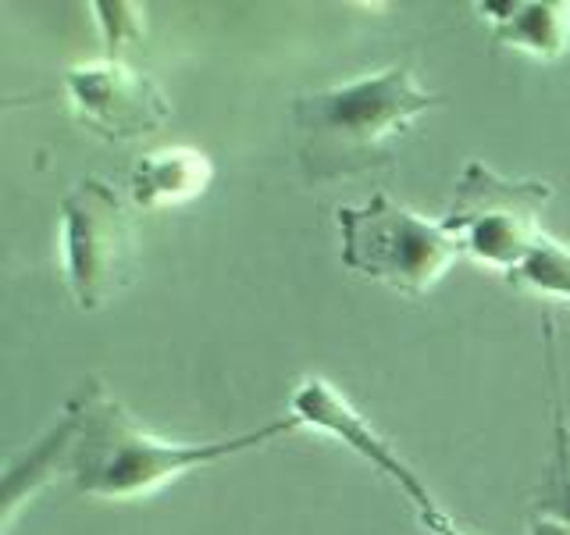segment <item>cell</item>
I'll use <instances>...</instances> for the list:
<instances>
[{
	"mask_svg": "<svg viewBox=\"0 0 570 535\" xmlns=\"http://www.w3.org/2000/svg\"><path fill=\"white\" fill-rule=\"evenodd\" d=\"M507 282L513 290H524V293L570 300V246L552 240L546 232L539 246H534L513 272H507Z\"/></svg>",
	"mask_w": 570,
	"mask_h": 535,
	"instance_id": "obj_12",
	"label": "cell"
},
{
	"mask_svg": "<svg viewBox=\"0 0 570 535\" xmlns=\"http://www.w3.org/2000/svg\"><path fill=\"white\" fill-rule=\"evenodd\" d=\"M492 26V43L560 61L570 50V0H485L474 4Z\"/></svg>",
	"mask_w": 570,
	"mask_h": 535,
	"instance_id": "obj_8",
	"label": "cell"
},
{
	"mask_svg": "<svg viewBox=\"0 0 570 535\" xmlns=\"http://www.w3.org/2000/svg\"><path fill=\"white\" fill-rule=\"evenodd\" d=\"M71 436H76V410L68 403L61 421L47 432V439L36 442L22 460H14L8 468V475H4V525L14 522V510L22 499H29L36 489L47 486L53 475H68Z\"/></svg>",
	"mask_w": 570,
	"mask_h": 535,
	"instance_id": "obj_10",
	"label": "cell"
},
{
	"mask_svg": "<svg viewBox=\"0 0 570 535\" xmlns=\"http://www.w3.org/2000/svg\"><path fill=\"white\" fill-rule=\"evenodd\" d=\"M65 86L76 115L104 139L150 136L171 118L165 89L118 58L71 68Z\"/></svg>",
	"mask_w": 570,
	"mask_h": 535,
	"instance_id": "obj_7",
	"label": "cell"
},
{
	"mask_svg": "<svg viewBox=\"0 0 570 535\" xmlns=\"http://www.w3.org/2000/svg\"><path fill=\"white\" fill-rule=\"evenodd\" d=\"M65 275L82 311L104 308L136 272V228L111 183L86 175L65 196Z\"/></svg>",
	"mask_w": 570,
	"mask_h": 535,
	"instance_id": "obj_5",
	"label": "cell"
},
{
	"mask_svg": "<svg viewBox=\"0 0 570 535\" xmlns=\"http://www.w3.org/2000/svg\"><path fill=\"white\" fill-rule=\"evenodd\" d=\"M214 178V165L204 150L193 147H171L157 150L136 160L132 168V204L142 211L178 207L189 204L196 196H204Z\"/></svg>",
	"mask_w": 570,
	"mask_h": 535,
	"instance_id": "obj_9",
	"label": "cell"
},
{
	"mask_svg": "<svg viewBox=\"0 0 570 535\" xmlns=\"http://www.w3.org/2000/svg\"><path fill=\"white\" fill-rule=\"evenodd\" d=\"M289 410L299 425H311L317 432L335 436L343 446H350L353 454H361L374 471L385 475L392 486L406 496V504L417 510V522L432 535H468V532H460L453 525V517L439 507V499L421 481V475L410 468V464L392 450L379 432H374V428L361 418V410H356L332 382L303 379L299 389L293 392Z\"/></svg>",
	"mask_w": 570,
	"mask_h": 535,
	"instance_id": "obj_6",
	"label": "cell"
},
{
	"mask_svg": "<svg viewBox=\"0 0 570 535\" xmlns=\"http://www.w3.org/2000/svg\"><path fill=\"white\" fill-rule=\"evenodd\" d=\"M546 357H549V379H552V428H557V446H552V460L539 493V517H552L570 528V428L563 415V389H560V361H557V332H552V318H546Z\"/></svg>",
	"mask_w": 570,
	"mask_h": 535,
	"instance_id": "obj_11",
	"label": "cell"
},
{
	"mask_svg": "<svg viewBox=\"0 0 570 535\" xmlns=\"http://www.w3.org/2000/svg\"><path fill=\"white\" fill-rule=\"evenodd\" d=\"M445 97L424 89L410 68H385L314 94L293 104L299 133V172L307 183H335L396 157V143L421 115L442 107Z\"/></svg>",
	"mask_w": 570,
	"mask_h": 535,
	"instance_id": "obj_2",
	"label": "cell"
},
{
	"mask_svg": "<svg viewBox=\"0 0 570 535\" xmlns=\"http://www.w3.org/2000/svg\"><path fill=\"white\" fill-rule=\"evenodd\" d=\"M528 535H570V528L560 525V522H552V517H539V514H534Z\"/></svg>",
	"mask_w": 570,
	"mask_h": 535,
	"instance_id": "obj_13",
	"label": "cell"
},
{
	"mask_svg": "<svg viewBox=\"0 0 570 535\" xmlns=\"http://www.w3.org/2000/svg\"><path fill=\"white\" fill-rule=\"evenodd\" d=\"M335 225L350 272L382 282L410 300L432 293L463 257V246L442 222L421 218L385 193H374L367 204L338 207Z\"/></svg>",
	"mask_w": 570,
	"mask_h": 535,
	"instance_id": "obj_3",
	"label": "cell"
},
{
	"mask_svg": "<svg viewBox=\"0 0 570 535\" xmlns=\"http://www.w3.org/2000/svg\"><path fill=\"white\" fill-rule=\"evenodd\" d=\"M76 410V436L68 450V478L82 496L97 499H142L154 496L175 478L189 471L210 468L236 454L254 450V446L275 442L289 436L299 421L278 418L261 425L257 432H243L232 439H207V442H175L147 432L129 410L107 392L89 382L79 389L76 400H68Z\"/></svg>",
	"mask_w": 570,
	"mask_h": 535,
	"instance_id": "obj_1",
	"label": "cell"
},
{
	"mask_svg": "<svg viewBox=\"0 0 570 535\" xmlns=\"http://www.w3.org/2000/svg\"><path fill=\"white\" fill-rule=\"evenodd\" d=\"M549 196L552 186L542 178H510L481 160H468L442 225L463 246V257L499 268L507 275L546 236L542 207Z\"/></svg>",
	"mask_w": 570,
	"mask_h": 535,
	"instance_id": "obj_4",
	"label": "cell"
}]
</instances>
